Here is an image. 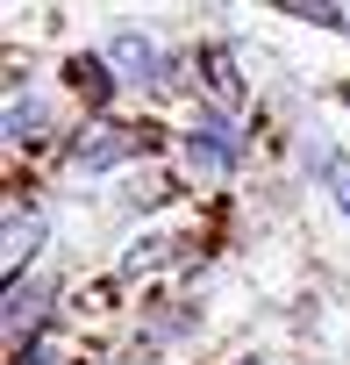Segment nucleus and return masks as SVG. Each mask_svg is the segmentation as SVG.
Here are the masks:
<instances>
[{
	"mask_svg": "<svg viewBox=\"0 0 350 365\" xmlns=\"http://www.w3.org/2000/svg\"><path fill=\"white\" fill-rule=\"evenodd\" d=\"M43 301H51V279H36V287H8V329L43 322Z\"/></svg>",
	"mask_w": 350,
	"mask_h": 365,
	"instance_id": "0eeeda50",
	"label": "nucleus"
},
{
	"mask_svg": "<svg viewBox=\"0 0 350 365\" xmlns=\"http://www.w3.org/2000/svg\"><path fill=\"white\" fill-rule=\"evenodd\" d=\"M43 244V222L36 215H22V201H8V251H0V258H8V272H22V258Z\"/></svg>",
	"mask_w": 350,
	"mask_h": 365,
	"instance_id": "39448f33",
	"label": "nucleus"
},
{
	"mask_svg": "<svg viewBox=\"0 0 350 365\" xmlns=\"http://www.w3.org/2000/svg\"><path fill=\"white\" fill-rule=\"evenodd\" d=\"M186 165L201 172V179H229V165H236V129L229 122H193L186 129Z\"/></svg>",
	"mask_w": 350,
	"mask_h": 365,
	"instance_id": "f03ea898",
	"label": "nucleus"
},
{
	"mask_svg": "<svg viewBox=\"0 0 350 365\" xmlns=\"http://www.w3.org/2000/svg\"><path fill=\"white\" fill-rule=\"evenodd\" d=\"M43 129H51V108H43L36 93L15 86V93H8V143H36Z\"/></svg>",
	"mask_w": 350,
	"mask_h": 365,
	"instance_id": "20e7f679",
	"label": "nucleus"
},
{
	"mask_svg": "<svg viewBox=\"0 0 350 365\" xmlns=\"http://www.w3.org/2000/svg\"><path fill=\"white\" fill-rule=\"evenodd\" d=\"M322 179H329V194H336V208L350 215V158H343V150H329V158H322Z\"/></svg>",
	"mask_w": 350,
	"mask_h": 365,
	"instance_id": "6e6552de",
	"label": "nucleus"
},
{
	"mask_svg": "<svg viewBox=\"0 0 350 365\" xmlns=\"http://www.w3.org/2000/svg\"><path fill=\"white\" fill-rule=\"evenodd\" d=\"M136 150H150V129H86V136L72 143V165H79V172H107V165H122V158H136Z\"/></svg>",
	"mask_w": 350,
	"mask_h": 365,
	"instance_id": "f257e3e1",
	"label": "nucleus"
},
{
	"mask_svg": "<svg viewBox=\"0 0 350 365\" xmlns=\"http://www.w3.org/2000/svg\"><path fill=\"white\" fill-rule=\"evenodd\" d=\"M107 65H115V72H122L129 86H150V79L164 72V58H157V43H150L143 29H122V36L107 43Z\"/></svg>",
	"mask_w": 350,
	"mask_h": 365,
	"instance_id": "7ed1b4c3",
	"label": "nucleus"
},
{
	"mask_svg": "<svg viewBox=\"0 0 350 365\" xmlns=\"http://www.w3.org/2000/svg\"><path fill=\"white\" fill-rule=\"evenodd\" d=\"M343 101H350V93H343Z\"/></svg>",
	"mask_w": 350,
	"mask_h": 365,
	"instance_id": "9d476101",
	"label": "nucleus"
},
{
	"mask_svg": "<svg viewBox=\"0 0 350 365\" xmlns=\"http://www.w3.org/2000/svg\"><path fill=\"white\" fill-rule=\"evenodd\" d=\"M72 93L100 108V101L115 93V79H107V65H100V58H72Z\"/></svg>",
	"mask_w": 350,
	"mask_h": 365,
	"instance_id": "423d86ee",
	"label": "nucleus"
},
{
	"mask_svg": "<svg viewBox=\"0 0 350 365\" xmlns=\"http://www.w3.org/2000/svg\"><path fill=\"white\" fill-rule=\"evenodd\" d=\"M208 86H215V101H236V65H229V51H208Z\"/></svg>",
	"mask_w": 350,
	"mask_h": 365,
	"instance_id": "1a4fd4ad",
	"label": "nucleus"
}]
</instances>
